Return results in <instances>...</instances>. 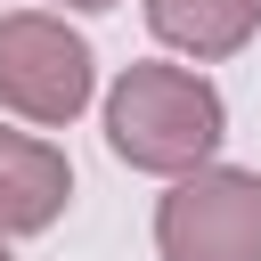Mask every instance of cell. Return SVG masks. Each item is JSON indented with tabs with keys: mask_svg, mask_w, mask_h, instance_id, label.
I'll return each instance as SVG.
<instances>
[{
	"mask_svg": "<svg viewBox=\"0 0 261 261\" xmlns=\"http://www.w3.org/2000/svg\"><path fill=\"white\" fill-rule=\"evenodd\" d=\"M65 8H114V0H65Z\"/></svg>",
	"mask_w": 261,
	"mask_h": 261,
	"instance_id": "8992f818",
	"label": "cell"
},
{
	"mask_svg": "<svg viewBox=\"0 0 261 261\" xmlns=\"http://www.w3.org/2000/svg\"><path fill=\"white\" fill-rule=\"evenodd\" d=\"M155 253L163 261H261V171L204 163L171 179L155 204Z\"/></svg>",
	"mask_w": 261,
	"mask_h": 261,
	"instance_id": "3957f363",
	"label": "cell"
},
{
	"mask_svg": "<svg viewBox=\"0 0 261 261\" xmlns=\"http://www.w3.org/2000/svg\"><path fill=\"white\" fill-rule=\"evenodd\" d=\"M220 139H228V106L188 65H122V82L106 90V147L130 171L188 179L212 163Z\"/></svg>",
	"mask_w": 261,
	"mask_h": 261,
	"instance_id": "6da1fadb",
	"label": "cell"
},
{
	"mask_svg": "<svg viewBox=\"0 0 261 261\" xmlns=\"http://www.w3.org/2000/svg\"><path fill=\"white\" fill-rule=\"evenodd\" d=\"M65 196H73V163H65L49 139L0 122V237L49 228V220L65 212Z\"/></svg>",
	"mask_w": 261,
	"mask_h": 261,
	"instance_id": "277c9868",
	"label": "cell"
},
{
	"mask_svg": "<svg viewBox=\"0 0 261 261\" xmlns=\"http://www.w3.org/2000/svg\"><path fill=\"white\" fill-rule=\"evenodd\" d=\"M0 261H8V237H0Z\"/></svg>",
	"mask_w": 261,
	"mask_h": 261,
	"instance_id": "52a82bcc",
	"label": "cell"
},
{
	"mask_svg": "<svg viewBox=\"0 0 261 261\" xmlns=\"http://www.w3.org/2000/svg\"><path fill=\"white\" fill-rule=\"evenodd\" d=\"M147 24H155L163 49L212 65V57H237L261 33V0H147Z\"/></svg>",
	"mask_w": 261,
	"mask_h": 261,
	"instance_id": "5b68a950",
	"label": "cell"
},
{
	"mask_svg": "<svg viewBox=\"0 0 261 261\" xmlns=\"http://www.w3.org/2000/svg\"><path fill=\"white\" fill-rule=\"evenodd\" d=\"M90 90H98V57L65 16H41V8L0 16V106L8 114L57 130L90 106Z\"/></svg>",
	"mask_w": 261,
	"mask_h": 261,
	"instance_id": "7a4b0ae2",
	"label": "cell"
}]
</instances>
